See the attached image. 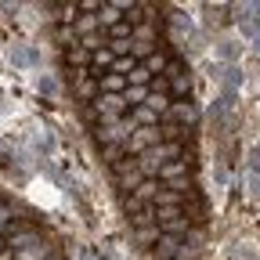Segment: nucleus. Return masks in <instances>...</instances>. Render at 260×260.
Segmentation results:
<instances>
[{"instance_id":"f257e3e1","label":"nucleus","mask_w":260,"mask_h":260,"mask_svg":"<svg viewBox=\"0 0 260 260\" xmlns=\"http://www.w3.org/2000/svg\"><path fill=\"white\" fill-rule=\"evenodd\" d=\"M228 11H232V22L239 29V37L246 44H253L260 37V4H249V0H246V4H232Z\"/></svg>"},{"instance_id":"f03ea898","label":"nucleus","mask_w":260,"mask_h":260,"mask_svg":"<svg viewBox=\"0 0 260 260\" xmlns=\"http://www.w3.org/2000/svg\"><path fill=\"white\" fill-rule=\"evenodd\" d=\"M155 224L162 235H188L191 232V220L184 213V206H155Z\"/></svg>"},{"instance_id":"7ed1b4c3","label":"nucleus","mask_w":260,"mask_h":260,"mask_svg":"<svg viewBox=\"0 0 260 260\" xmlns=\"http://www.w3.org/2000/svg\"><path fill=\"white\" fill-rule=\"evenodd\" d=\"M134 130H138L134 119L123 116V119H116V123H109V126H94V138H98V145H102V148H109V145H126Z\"/></svg>"},{"instance_id":"20e7f679","label":"nucleus","mask_w":260,"mask_h":260,"mask_svg":"<svg viewBox=\"0 0 260 260\" xmlns=\"http://www.w3.org/2000/svg\"><path fill=\"white\" fill-rule=\"evenodd\" d=\"M141 181H145V177H141V170H138V159H134V155H123L116 167H112V184H116L123 195H130Z\"/></svg>"},{"instance_id":"39448f33","label":"nucleus","mask_w":260,"mask_h":260,"mask_svg":"<svg viewBox=\"0 0 260 260\" xmlns=\"http://www.w3.org/2000/svg\"><path fill=\"white\" fill-rule=\"evenodd\" d=\"M199 119H203V112H199V105H195L191 98H188V102H170V112L162 116V123H177L184 130H191Z\"/></svg>"},{"instance_id":"423d86ee","label":"nucleus","mask_w":260,"mask_h":260,"mask_svg":"<svg viewBox=\"0 0 260 260\" xmlns=\"http://www.w3.org/2000/svg\"><path fill=\"white\" fill-rule=\"evenodd\" d=\"M155 145H162V130L159 126H138L134 134H130V141H126V155H141V152H148V148H155Z\"/></svg>"},{"instance_id":"0eeeda50","label":"nucleus","mask_w":260,"mask_h":260,"mask_svg":"<svg viewBox=\"0 0 260 260\" xmlns=\"http://www.w3.org/2000/svg\"><path fill=\"white\" fill-rule=\"evenodd\" d=\"M73 94H76V102H83V105H90L98 94H102V87H98V80L90 76V69L87 73H76V80H73Z\"/></svg>"},{"instance_id":"6e6552de","label":"nucleus","mask_w":260,"mask_h":260,"mask_svg":"<svg viewBox=\"0 0 260 260\" xmlns=\"http://www.w3.org/2000/svg\"><path fill=\"white\" fill-rule=\"evenodd\" d=\"M213 54H217V61H224V65H239V58H242V40H239V37H224V40L213 44Z\"/></svg>"},{"instance_id":"1a4fd4ad","label":"nucleus","mask_w":260,"mask_h":260,"mask_svg":"<svg viewBox=\"0 0 260 260\" xmlns=\"http://www.w3.org/2000/svg\"><path fill=\"white\" fill-rule=\"evenodd\" d=\"M54 152H58V138H54V130L40 126L37 134H32V155H37V159H51Z\"/></svg>"},{"instance_id":"9d476101","label":"nucleus","mask_w":260,"mask_h":260,"mask_svg":"<svg viewBox=\"0 0 260 260\" xmlns=\"http://www.w3.org/2000/svg\"><path fill=\"white\" fill-rule=\"evenodd\" d=\"M188 170H191V155L174 159V162H167V167L159 170V184H177V181H184V177H188Z\"/></svg>"},{"instance_id":"9b49d317","label":"nucleus","mask_w":260,"mask_h":260,"mask_svg":"<svg viewBox=\"0 0 260 260\" xmlns=\"http://www.w3.org/2000/svg\"><path fill=\"white\" fill-rule=\"evenodd\" d=\"M8 58H11V65L22 73V69H32V65H40V51L37 47H25V44H15L11 51H8Z\"/></svg>"},{"instance_id":"f8f14e48","label":"nucleus","mask_w":260,"mask_h":260,"mask_svg":"<svg viewBox=\"0 0 260 260\" xmlns=\"http://www.w3.org/2000/svg\"><path fill=\"white\" fill-rule=\"evenodd\" d=\"M152 253H155V260H177L181 256V239L177 235H159Z\"/></svg>"},{"instance_id":"ddd939ff","label":"nucleus","mask_w":260,"mask_h":260,"mask_svg":"<svg viewBox=\"0 0 260 260\" xmlns=\"http://www.w3.org/2000/svg\"><path fill=\"white\" fill-rule=\"evenodd\" d=\"M126 15H123V8L119 4H105L102 0V11H98V25H102V32H109L112 25H119Z\"/></svg>"},{"instance_id":"4468645a","label":"nucleus","mask_w":260,"mask_h":260,"mask_svg":"<svg viewBox=\"0 0 260 260\" xmlns=\"http://www.w3.org/2000/svg\"><path fill=\"white\" fill-rule=\"evenodd\" d=\"M134 44H145V47H159V29L152 25V22H145V25H134V37H130Z\"/></svg>"},{"instance_id":"2eb2a0df","label":"nucleus","mask_w":260,"mask_h":260,"mask_svg":"<svg viewBox=\"0 0 260 260\" xmlns=\"http://www.w3.org/2000/svg\"><path fill=\"white\" fill-rule=\"evenodd\" d=\"M159 224H152V228H134V246H141V249H155V242H159Z\"/></svg>"},{"instance_id":"dca6fc26","label":"nucleus","mask_w":260,"mask_h":260,"mask_svg":"<svg viewBox=\"0 0 260 260\" xmlns=\"http://www.w3.org/2000/svg\"><path fill=\"white\" fill-rule=\"evenodd\" d=\"M15 260H51L54 253H51V246H47V239L44 242H37V246H29V249H18V253H11Z\"/></svg>"},{"instance_id":"f3484780","label":"nucleus","mask_w":260,"mask_h":260,"mask_svg":"<svg viewBox=\"0 0 260 260\" xmlns=\"http://www.w3.org/2000/svg\"><path fill=\"white\" fill-rule=\"evenodd\" d=\"M65 61H69L76 73H87V69H90V51H83V47L76 44V47H69V51H65Z\"/></svg>"},{"instance_id":"a211bd4d","label":"nucleus","mask_w":260,"mask_h":260,"mask_svg":"<svg viewBox=\"0 0 260 260\" xmlns=\"http://www.w3.org/2000/svg\"><path fill=\"white\" fill-rule=\"evenodd\" d=\"M94 80H98V87H102V94H123V90H126V80H123V76H116V73L94 76Z\"/></svg>"},{"instance_id":"6ab92c4d","label":"nucleus","mask_w":260,"mask_h":260,"mask_svg":"<svg viewBox=\"0 0 260 260\" xmlns=\"http://www.w3.org/2000/svg\"><path fill=\"white\" fill-rule=\"evenodd\" d=\"M167 61H170L167 54H162V51H155V54H148V58H145L141 65H145V69H148V76L155 80V76H162V73H167Z\"/></svg>"},{"instance_id":"aec40b11","label":"nucleus","mask_w":260,"mask_h":260,"mask_svg":"<svg viewBox=\"0 0 260 260\" xmlns=\"http://www.w3.org/2000/svg\"><path fill=\"white\" fill-rule=\"evenodd\" d=\"M130 119H134V126H159V116H155L148 105H138V109H130Z\"/></svg>"},{"instance_id":"412c9836","label":"nucleus","mask_w":260,"mask_h":260,"mask_svg":"<svg viewBox=\"0 0 260 260\" xmlns=\"http://www.w3.org/2000/svg\"><path fill=\"white\" fill-rule=\"evenodd\" d=\"M155 206H184V195L162 184V188H159V195H155Z\"/></svg>"},{"instance_id":"4be33fe9","label":"nucleus","mask_w":260,"mask_h":260,"mask_svg":"<svg viewBox=\"0 0 260 260\" xmlns=\"http://www.w3.org/2000/svg\"><path fill=\"white\" fill-rule=\"evenodd\" d=\"M148 94H152L148 87H126V90H123V102H126L130 109H138V105L148 102Z\"/></svg>"},{"instance_id":"5701e85b","label":"nucleus","mask_w":260,"mask_h":260,"mask_svg":"<svg viewBox=\"0 0 260 260\" xmlns=\"http://www.w3.org/2000/svg\"><path fill=\"white\" fill-rule=\"evenodd\" d=\"M145 105H148V109L162 119V116L170 112V98H167V94H148V102H145Z\"/></svg>"},{"instance_id":"b1692460","label":"nucleus","mask_w":260,"mask_h":260,"mask_svg":"<svg viewBox=\"0 0 260 260\" xmlns=\"http://www.w3.org/2000/svg\"><path fill=\"white\" fill-rule=\"evenodd\" d=\"M37 90H40L44 98H54V94H58V80H54L51 73H40V76H37Z\"/></svg>"},{"instance_id":"393cba45","label":"nucleus","mask_w":260,"mask_h":260,"mask_svg":"<svg viewBox=\"0 0 260 260\" xmlns=\"http://www.w3.org/2000/svg\"><path fill=\"white\" fill-rule=\"evenodd\" d=\"M130 224H134V228H152V224H155V206H145V210H138L134 217H130Z\"/></svg>"},{"instance_id":"a878e982","label":"nucleus","mask_w":260,"mask_h":260,"mask_svg":"<svg viewBox=\"0 0 260 260\" xmlns=\"http://www.w3.org/2000/svg\"><path fill=\"white\" fill-rule=\"evenodd\" d=\"M105 37H109V40H130V37H134V25H130V22L123 18L119 25H112V29L105 32Z\"/></svg>"},{"instance_id":"bb28decb","label":"nucleus","mask_w":260,"mask_h":260,"mask_svg":"<svg viewBox=\"0 0 260 260\" xmlns=\"http://www.w3.org/2000/svg\"><path fill=\"white\" fill-rule=\"evenodd\" d=\"M11 217H15V206H11V203H4V199H0V232H8V228L15 224Z\"/></svg>"},{"instance_id":"cd10ccee","label":"nucleus","mask_w":260,"mask_h":260,"mask_svg":"<svg viewBox=\"0 0 260 260\" xmlns=\"http://www.w3.org/2000/svg\"><path fill=\"white\" fill-rule=\"evenodd\" d=\"M246 195L260 199V174H253V170H246Z\"/></svg>"},{"instance_id":"c85d7f7f","label":"nucleus","mask_w":260,"mask_h":260,"mask_svg":"<svg viewBox=\"0 0 260 260\" xmlns=\"http://www.w3.org/2000/svg\"><path fill=\"white\" fill-rule=\"evenodd\" d=\"M11 162H15V148L8 141H0V170H11Z\"/></svg>"},{"instance_id":"c756f323","label":"nucleus","mask_w":260,"mask_h":260,"mask_svg":"<svg viewBox=\"0 0 260 260\" xmlns=\"http://www.w3.org/2000/svg\"><path fill=\"white\" fill-rule=\"evenodd\" d=\"M246 170L260 174V145H253V148H249V159H246Z\"/></svg>"},{"instance_id":"7c9ffc66","label":"nucleus","mask_w":260,"mask_h":260,"mask_svg":"<svg viewBox=\"0 0 260 260\" xmlns=\"http://www.w3.org/2000/svg\"><path fill=\"white\" fill-rule=\"evenodd\" d=\"M213 181H217L220 188L228 184V167H224V162H213Z\"/></svg>"},{"instance_id":"2f4dec72","label":"nucleus","mask_w":260,"mask_h":260,"mask_svg":"<svg viewBox=\"0 0 260 260\" xmlns=\"http://www.w3.org/2000/svg\"><path fill=\"white\" fill-rule=\"evenodd\" d=\"M249 47H253V54H256V58H260V37H256V40H253V44H249Z\"/></svg>"},{"instance_id":"473e14b6","label":"nucleus","mask_w":260,"mask_h":260,"mask_svg":"<svg viewBox=\"0 0 260 260\" xmlns=\"http://www.w3.org/2000/svg\"><path fill=\"white\" fill-rule=\"evenodd\" d=\"M94 260H112V256L109 253H94Z\"/></svg>"},{"instance_id":"72a5a7b5","label":"nucleus","mask_w":260,"mask_h":260,"mask_svg":"<svg viewBox=\"0 0 260 260\" xmlns=\"http://www.w3.org/2000/svg\"><path fill=\"white\" fill-rule=\"evenodd\" d=\"M76 260H94V256H90V253H80V256H76Z\"/></svg>"}]
</instances>
